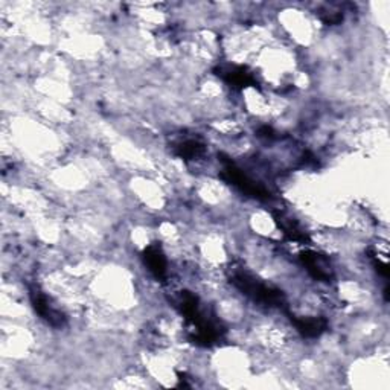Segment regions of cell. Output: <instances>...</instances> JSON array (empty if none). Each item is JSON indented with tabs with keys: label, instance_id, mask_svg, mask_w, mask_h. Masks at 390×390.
Wrapping results in <instances>:
<instances>
[{
	"label": "cell",
	"instance_id": "1",
	"mask_svg": "<svg viewBox=\"0 0 390 390\" xmlns=\"http://www.w3.org/2000/svg\"><path fill=\"white\" fill-rule=\"evenodd\" d=\"M232 282L239 291L244 293L246 296L253 299L255 302L263 303V305L267 307H279V308L285 307V296L281 290L259 282L249 273L244 272L235 273L232 277Z\"/></svg>",
	"mask_w": 390,
	"mask_h": 390
},
{
	"label": "cell",
	"instance_id": "2",
	"mask_svg": "<svg viewBox=\"0 0 390 390\" xmlns=\"http://www.w3.org/2000/svg\"><path fill=\"white\" fill-rule=\"evenodd\" d=\"M220 160L223 163V171H221V179L226 180L228 183L233 185L241 193H244L249 197H253L256 200H268L270 198V193L263 186L256 183L255 180L250 179L244 171H241L235 163L229 159L228 155L220 154Z\"/></svg>",
	"mask_w": 390,
	"mask_h": 390
},
{
	"label": "cell",
	"instance_id": "3",
	"mask_svg": "<svg viewBox=\"0 0 390 390\" xmlns=\"http://www.w3.org/2000/svg\"><path fill=\"white\" fill-rule=\"evenodd\" d=\"M29 296L32 307L36 309V313L54 328H63L66 325V317L62 311L50 305L48 298L43 294L37 287L29 288Z\"/></svg>",
	"mask_w": 390,
	"mask_h": 390
},
{
	"label": "cell",
	"instance_id": "4",
	"mask_svg": "<svg viewBox=\"0 0 390 390\" xmlns=\"http://www.w3.org/2000/svg\"><path fill=\"white\" fill-rule=\"evenodd\" d=\"M216 75L221 76L232 89H237V90L250 88V85H252V88H256L258 85V81L253 76V74L250 72L247 67H242V66L218 67L216 69Z\"/></svg>",
	"mask_w": 390,
	"mask_h": 390
},
{
	"label": "cell",
	"instance_id": "5",
	"mask_svg": "<svg viewBox=\"0 0 390 390\" xmlns=\"http://www.w3.org/2000/svg\"><path fill=\"white\" fill-rule=\"evenodd\" d=\"M300 261L314 279L328 282L333 277L331 267H329L328 261L322 255H319L316 252H303L300 255Z\"/></svg>",
	"mask_w": 390,
	"mask_h": 390
},
{
	"label": "cell",
	"instance_id": "6",
	"mask_svg": "<svg viewBox=\"0 0 390 390\" xmlns=\"http://www.w3.org/2000/svg\"><path fill=\"white\" fill-rule=\"evenodd\" d=\"M274 221L277 226H279V229L284 232V235L287 237L290 241L300 242V244H308L309 242L308 233L303 230L296 221H293L290 216L277 212V214H274Z\"/></svg>",
	"mask_w": 390,
	"mask_h": 390
},
{
	"label": "cell",
	"instance_id": "7",
	"mask_svg": "<svg viewBox=\"0 0 390 390\" xmlns=\"http://www.w3.org/2000/svg\"><path fill=\"white\" fill-rule=\"evenodd\" d=\"M144 263L158 279H163L167 274V258L159 246L151 244L144 250Z\"/></svg>",
	"mask_w": 390,
	"mask_h": 390
},
{
	"label": "cell",
	"instance_id": "8",
	"mask_svg": "<svg viewBox=\"0 0 390 390\" xmlns=\"http://www.w3.org/2000/svg\"><path fill=\"white\" fill-rule=\"evenodd\" d=\"M291 322L294 323V326L298 328V331L302 335L309 337V339H314V337L322 335L328 328L326 320L322 317H294V316H291Z\"/></svg>",
	"mask_w": 390,
	"mask_h": 390
},
{
	"label": "cell",
	"instance_id": "9",
	"mask_svg": "<svg viewBox=\"0 0 390 390\" xmlns=\"http://www.w3.org/2000/svg\"><path fill=\"white\" fill-rule=\"evenodd\" d=\"M174 151L179 158L185 159V160H193V159H198L200 155L204 154V145L198 141L188 139V141L177 144L174 146Z\"/></svg>",
	"mask_w": 390,
	"mask_h": 390
},
{
	"label": "cell",
	"instance_id": "10",
	"mask_svg": "<svg viewBox=\"0 0 390 390\" xmlns=\"http://www.w3.org/2000/svg\"><path fill=\"white\" fill-rule=\"evenodd\" d=\"M374 265L377 267V272H378L381 276H384V277L389 276V268H387V264H386V263H381L379 259H374Z\"/></svg>",
	"mask_w": 390,
	"mask_h": 390
}]
</instances>
